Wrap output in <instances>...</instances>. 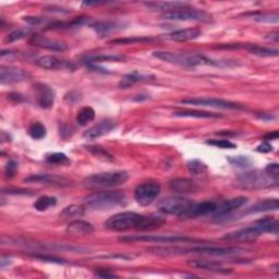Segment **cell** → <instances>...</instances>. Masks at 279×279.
<instances>
[{
  "label": "cell",
  "instance_id": "6da1fadb",
  "mask_svg": "<svg viewBox=\"0 0 279 279\" xmlns=\"http://www.w3.org/2000/svg\"><path fill=\"white\" fill-rule=\"evenodd\" d=\"M153 56L161 61L188 68H195L199 66H214L220 68L237 66V63L234 61L213 59V58H209L203 54H180V52L157 50L153 52Z\"/></svg>",
  "mask_w": 279,
  "mask_h": 279
},
{
  "label": "cell",
  "instance_id": "7a4b0ae2",
  "mask_svg": "<svg viewBox=\"0 0 279 279\" xmlns=\"http://www.w3.org/2000/svg\"><path fill=\"white\" fill-rule=\"evenodd\" d=\"M278 231V222L274 217H264L257 220L254 224L244 227V228L238 229L235 231L228 232L225 237L224 240L227 241H251L257 239L260 236L264 234H277Z\"/></svg>",
  "mask_w": 279,
  "mask_h": 279
},
{
  "label": "cell",
  "instance_id": "3957f363",
  "mask_svg": "<svg viewBox=\"0 0 279 279\" xmlns=\"http://www.w3.org/2000/svg\"><path fill=\"white\" fill-rule=\"evenodd\" d=\"M126 205V195L121 191H102L89 195L84 207L92 211H109Z\"/></svg>",
  "mask_w": 279,
  "mask_h": 279
},
{
  "label": "cell",
  "instance_id": "277c9868",
  "mask_svg": "<svg viewBox=\"0 0 279 279\" xmlns=\"http://www.w3.org/2000/svg\"><path fill=\"white\" fill-rule=\"evenodd\" d=\"M129 180V173L126 171H112L91 174L86 177L82 185L87 190H100L119 187Z\"/></svg>",
  "mask_w": 279,
  "mask_h": 279
},
{
  "label": "cell",
  "instance_id": "5b68a950",
  "mask_svg": "<svg viewBox=\"0 0 279 279\" xmlns=\"http://www.w3.org/2000/svg\"><path fill=\"white\" fill-rule=\"evenodd\" d=\"M144 215L135 212H122L114 215L105 223V227L112 231H127L130 229H141Z\"/></svg>",
  "mask_w": 279,
  "mask_h": 279
},
{
  "label": "cell",
  "instance_id": "8992f818",
  "mask_svg": "<svg viewBox=\"0 0 279 279\" xmlns=\"http://www.w3.org/2000/svg\"><path fill=\"white\" fill-rule=\"evenodd\" d=\"M278 181L273 180L265 171L261 170H250L241 173L237 178V185L241 189L246 190H260L264 188H270L273 184L277 185Z\"/></svg>",
  "mask_w": 279,
  "mask_h": 279
},
{
  "label": "cell",
  "instance_id": "52a82bcc",
  "mask_svg": "<svg viewBox=\"0 0 279 279\" xmlns=\"http://www.w3.org/2000/svg\"><path fill=\"white\" fill-rule=\"evenodd\" d=\"M121 242H148V243H166V244H179V243H196L204 242L196 240L187 236H172V235H137L126 236L119 238Z\"/></svg>",
  "mask_w": 279,
  "mask_h": 279
},
{
  "label": "cell",
  "instance_id": "ba28073f",
  "mask_svg": "<svg viewBox=\"0 0 279 279\" xmlns=\"http://www.w3.org/2000/svg\"><path fill=\"white\" fill-rule=\"evenodd\" d=\"M161 19L170 21H195V22H209L212 15L204 10L193 9L190 7L174 9L168 12L161 13Z\"/></svg>",
  "mask_w": 279,
  "mask_h": 279
},
{
  "label": "cell",
  "instance_id": "9c48e42d",
  "mask_svg": "<svg viewBox=\"0 0 279 279\" xmlns=\"http://www.w3.org/2000/svg\"><path fill=\"white\" fill-rule=\"evenodd\" d=\"M246 252V250L239 247H214V246H200L189 249L181 248L182 254H197L209 255V257H230Z\"/></svg>",
  "mask_w": 279,
  "mask_h": 279
},
{
  "label": "cell",
  "instance_id": "30bf717a",
  "mask_svg": "<svg viewBox=\"0 0 279 279\" xmlns=\"http://www.w3.org/2000/svg\"><path fill=\"white\" fill-rule=\"evenodd\" d=\"M192 204H193V201L185 199V197L169 196L160 200L158 204H157V207H158L159 212L161 213L176 215V216L181 218L182 215L188 211Z\"/></svg>",
  "mask_w": 279,
  "mask_h": 279
},
{
  "label": "cell",
  "instance_id": "8fae6325",
  "mask_svg": "<svg viewBox=\"0 0 279 279\" xmlns=\"http://www.w3.org/2000/svg\"><path fill=\"white\" fill-rule=\"evenodd\" d=\"M181 104L192 105V106H197V107H212V108L231 109V110L244 109V106L241 104L226 101V100H220V98H208V97L188 98V100L181 101Z\"/></svg>",
  "mask_w": 279,
  "mask_h": 279
},
{
  "label": "cell",
  "instance_id": "7c38bea8",
  "mask_svg": "<svg viewBox=\"0 0 279 279\" xmlns=\"http://www.w3.org/2000/svg\"><path fill=\"white\" fill-rule=\"evenodd\" d=\"M160 193V185L156 182H145L135 190V199L141 206H148Z\"/></svg>",
  "mask_w": 279,
  "mask_h": 279
},
{
  "label": "cell",
  "instance_id": "4fadbf2b",
  "mask_svg": "<svg viewBox=\"0 0 279 279\" xmlns=\"http://www.w3.org/2000/svg\"><path fill=\"white\" fill-rule=\"evenodd\" d=\"M248 197L247 196H237L234 197V199H229L226 200L222 203L217 204L216 209L213 213V216L216 220L222 219L226 216H229L231 213H234L237 209H239L240 207H242L246 203L248 202Z\"/></svg>",
  "mask_w": 279,
  "mask_h": 279
},
{
  "label": "cell",
  "instance_id": "5bb4252c",
  "mask_svg": "<svg viewBox=\"0 0 279 279\" xmlns=\"http://www.w3.org/2000/svg\"><path fill=\"white\" fill-rule=\"evenodd\" d=\"M118 124L117 121L114 119H105L98 122V124L94 125L89 130L84 132L83 138L86 141H94V140L102 138L104 136L108 135L112 131H114L117 128Z\"/></svg>",
  "mask_w": 279,
  "mask_h": 279
},
{
  "label": "cell",
  "instance_id": "9a60e30c",
  "mask_svg": "<svg viewBox=\"0 0 279 279\" xmlns=\"http://www.w3.org/2000/svg\"><path fill=\"white\" fill-rule=\"evenodd\" d=\"M35 96L38 106L43 109H49L55 104L56 93L52 87L45 83H36L34 85Z\"/></svg>",
  "mask_w": 279,
  "mask_h": 279
},
{
  "label": "cell",
  "instance_id": "2e32d148",
  "mask_svg": "<svg viewBox=\"0 0 279 279\" xmlns=\"http://www.w3.org/2000/svg\"><path fill=\"white\" fill-rule=\"evenodd\" d=\"M30 77L25 70L15 67H0V82L1 84H15L25 81Z\"/></svg>",
  "mask_w": 279,
  "mask_h": 279
},
{
  "label": "cell",
  "instance_id": "e0dca14e",
  "mask_svg": "<svg viewBox=\"0 0 279 279\" xmlns=\"http://www.w3.org/2000/svg\"><path fill=\"white\" fill-rule=\"evenodd\" d=\"M24 181L28 183L55 185V187H66V185L70 184V181L67 178L57 176V174H51V173L32 174V176L25 178Z\"/></svg>",
  "mask_w": 279,
  "mask_h": 279
},
{
  "label": "cell",
  "instance_id": "ac0fdd59",
  "mask_svg": "<svg viewBox=\"0 0 279 279\" xmlns=\"http://www.w3.org/2000/svg\"><path fill=\"white\" fill-rule=\"evenodd\" d=\"M217 207V203L212 201H204L201 203H194L190 206V208L185 212L181 218L182 219H191L196 217L206 216V215H213L215 209Z\"/></svg>",
  "mask_w": 279,
  "mask_h": 279
},
{
  "label": "cell",
  "instance_id": "d6986e66",
  "mask_svg": "<svg viewBox=\"0 0 279 279\" xmlns=\"http://www.w3.org/2000/svg\"><path fill=\"white\" fill-rule=\"evenodd\" d=\"M35 63L40 68L47 70H74L75 66L72 62L61 60L55 56H43L36 59Z\"/></svg>",
  "mask_w": 279,
  "mask_h": 279
},
{
  "label": "cell",
  "instance_id": "ffe728a7",
  "mask_svg": "<svg viewBox=\"0 0 279 279\" xmlns=\"http://www.w3.org/2000/svg\"><path fill=\"white\" fill-rule=\"evenodd\" d=\"M30 43L34 46H37V47L54 51H63L68 48V46L60 40L52 39L40 34H34L30 39Z\"/></svg>",
  "mask_w": 279,
  "mask_h": 279
},
{
  "label": "cell",
  "instance_id": "44dd1931",
  "mask_svg": "<svg viewBox=\"0 0 279 279\" xmlns=\"http://www.w3.org/2000/svg\"><path fill=\"white\" fill-rule=\"evenodd\" d=\"M169 187L171 191L176 192L179 194H189V193H196V191L199 190L197 184L193 180L188 178H177L173 179L169 183Z\"/></svg>",
  "mask_w": 279,
  "mask_h": 279
},
{
  "label": "cell",
  "instance_id": "7402d4cb",
  "mask_svg": "<svg viewBox=\"0 0 279 279\" xmlns=\"http://www.w3.org/2000/svg\"><path fill=\"white\" fill-rule=\"evenodd\" d=\"M93 232H94V227H93V225L82 219L72 220L67 227V234L74 237L90 236Z\"/></svg>",
  "mask_w": 279,
  "mask_h": 279
},
{
  "label": "cell",
  "instance_id": "603a6c76",
  "mask_svg": "<svg viewBox=\"0 0 279 279\" xmlns=\"http://www.w3.org/2000/svg\"><path fill=\"white\" fill-rule=\"evenodd\" d=\"M202 35V31L196 27L182 28V30L173 31L167 35V38L173 40V42H188V40H193Z\"/></svg>",
  "mask_w": 279,
  "mask_h": 279
},
{
  "label": "cell",
  "instance_id": "cb8c5ba5",
  "mask_svg": "<svg viewBox=\"0 0 279 279\" xmlns=\"http://www.w3.org/2000/svg\"><path fill=\"white\" fill-rule=\"evenodd\" d=\"M188 264L191 267H193V269H197V270H204V271L216 272V273H224V274L230 273V270L225 269L222 263H219V262H215V261L192 260V261H189Z\"/></svg>",
  "mask_w": 279,
  "mask_h": 279
},
{
  "label": "cell",
  "instance_id": "d4e9b609",
  "mask_svg": "<svg viewBox=\"0 0 279 279\" xmlns=\"http://www.w3.org/2000/svg\"><path fill=\"white\" fill-rule=\"evenodd\" d=\"M90 27H92L100 36H106L109 33L122 30L124 25L121 23L112 21H93Z\"/></svg>",
  "mask_w": 279,
  "mask_h": 279
},
{
  "label": "cell",
  "instance_id": "484cf974",
  "mask_svg": "<svg viewBox=\"0 0 279 279\" xmlns=\"http://www.w3.org/2000/svg\"><path fill=\"white\" fill-rule=\"evenodd\" d=\"M152 80H155L154 75L143 74L138 71H135V72L126 74L125 77L120 80L118 85L120 89H129V87L133 86L139 82H147V81H152Z\"/></svg>",
  "mask_w": 279,
  "mask_h": 279
},
{
  "label": "cell",
  "instance_id": "4316f807",
  "mask_svg": "<svg viewBox=\"0 0 279 279\" xmlns=\"http://www.w3.org/2000/svg\"><path fill=\"white\" fill-rule=\"evenodd\" d=\"M278 209V200L272 199V200H263L260 201L251 207L246 209L244 215H252V214H260L265 212H273Z\"/></svg>",
  "mask_w": 279,
  "mask_h": 279
},
{
  "label": "cell",
  "instance_id": "83f0119b",
  "mask_svg": "<svg viewBox=\"0 0 279 279\" xmlns=\"http://www.w3.org/2000/svg\"><path fill=\"white\" fill-rule=\"evenodd\" d=\"M146 7L152 11H161L162 13L168 12L174 9L190 7L188 2H180V1H158V2H145Z\"/></svg>",
  "mask_w": 279,
  "mask_h": 279
},
{
  "label": "cell",
  "instance_id": "f1b7e54d",
  "mask_svg": "<svg viewBox=\"0 0 279 279\" xmlns=\"http://www.w3.org/2000/svg\"><path fill=\"white\" fill-rule=\"evenodd\" d=\"M126 58L121 55H93L84 58L83 61L86 65H97L101 62H120Z\"/></svg>",
  "mask_w": 279,
  "mask_h": 279
},
{
  "label": "cell",
  "instance_id": "f546056e",
  "mask_svg": "<svg viewBox=\"0 0 279 279\" xmlns=\"http://www.w3.org/2000/svg\"><path fill=\"white\" fill-rule=\"evenodd\" d=\"M85 207L79 205H70L60 213V218L63 222H72L78 218H81L84 215Z\"/></svg>",
  "mask_w": 279,
  "mask_h": 279
},
{
  "label": "cell",
  "instance_id": "4dcf8cb0",
  "mask_svg": "<svg viewBox=\"0 0 279 279\" xmlns=\"http://www.w3.org/2000/svg\"><path fill=\"white\" fill-rule=\"evenodd\" d=\"M176 117L184 118H199V119H211V118H222L223 116L209 112H201V110H182V112L174 113Z\"/></svg>",
  "mask_w": 279,
  "mask_h": 279
},
{
  "label": "cell",
  "instance_id": "1f68e13d",
  "mask_svg": "<svg viewBox=\"0 0 279 279\" xmlns=\"http://www.w3.org/2000/svg\"><path fill=\"white\" fill-rule=\"evenodd\" d=\"M166 224V218L161 216H157V215H148V216H144L143 223L141 226V231L146 230H155L158 229L159 227Z\"/></svg>",
  "mask_w": 279,
  "mask_h": 279
},
{
  "label": "cell",
  "instance_id": "d6a6232c",
  "mask_svg": "<svg viewBox=\"0 0 279 279\" xmlns=\"http://www.w3.org/2000/svg\"><path fill=\"white\" fill-rule=\"evenodd\" d=\"M247 49L251 52L252 55L259 57H277L279 54L278 49L269 48V47H264V46H259L253 44L248 46Z\"/></svg>",
  "mask_w": 279,
  "mask_h": 279
},
{
  "label": "cell",
  "instance_id": "836d02e7",
  "mask_svg": "<svg viewBox=\"0 0 279 279\" xmlns=\"http://www.w3.org/2000/svg\"><path fill=\"white\" fill-rule=\"evenodd\" d=\"M94 118H95L94 109H93L92 107L86 106V107L81 108L78 112L77 122L79 124V126L84 127L87 124H90V122L94 120Z\"/></svg>",
  "mask_w": 279,
  "mask_h": 279
},
{
  "label": "cell",
  "instance_id": "e575fe53",
  "mask_svg": "<svg viewBox=\"0 0 279 279\" xmlns=\"http://www.w3.org/2000/svg\"><path fill=\"white\" fill-rule=\"evenodd\" d=\"M32 33V28L30 27H20L17 30H14L12 32H10L7 36L4 37V43H13L16 42V40H20L22 38H25L26 36H28Z\"/></svg>",
  "mask_w": 279,
  "mask_h": 279
},
{
  "label": "cell",
  "instance_id": "d590c367",
  "mask_svg": "<svg viewBox=\"0 0 279 279\" xmlns=\"http://www.w3.org/2000/svg\"><path fill=\"white\" fill-rule=\"evenodd\" d=\"M57 204V199L56 197L51 196H40L38 199L35 201L34 203V208L38 212H45L51 206H55Z\"/></svg>",
  "mask_w": 279,
  "mask_h": 279
},
{
  "label": "cell",
  "instance_id": "8d00e7d4",
  "mask_svg": "<svg viewBox=\"0 0 279 279\" xmlns=\"http://www.w3.org/2000/svg\"><path fill=\"white\" fill-rule=\"evenodd\" d=\"M28 136H30L34 140H42L47 135V131H46V127L40 124V122H34L30 126L27 130Z\"/></svg>",
  "mask_w": 279,
  "mask_h": 279
},
{
  "label": "cell",
  "instance_id": "74e56055",
  "mask_svg": "<svg viewBox=\"0 0 279 279\" xmlns=\"http://www.w3.org/2000/svg\"><path fill=\"white\" fill-rule=\"evenodd\" d=\"M156 38L153 37H125V38H116L112 40V44L117 45H131V44H142V43H149L154 42Z\"/></svg>",
  "mask_w": 279,
  "mask_h": 279
},
{
  "label": "cell",
  "instance_id": "f35d334b",
  "mask_svg": "<svg viewBox=\"0 0 279 279\" xmlns=\"http://www.w3.org/2000/svg\"><path fill=\"white\" fill-rule=\"evenodd\" d=\"M187 167L189 172L194 176H199V174H203L207 171V166L200 159H192L188 161Z\"/></svg>",
  "mask_w": 279,
  "mask_h": 279
},
{
  "label": "cell",
  "instance_id": "ab89813d",
  "mask_svg": "<svg viewBox=\"0 0 279 279\" xmlns=\"http://www.w3.org/2000/svg\"><path fill=\"white\" fill-rule=\"evenodd\" d=\"M46 161L52 165H61V166H66L70 164V159L68 158V156L63 153L49 154L47 155V157H46Z\"/></svg>",
  "mask_w": 279,
  "mask_h": 279
},
{
  "label": "cell",
  "instance_id": "60d3db41",
  "mask_svg": "<svg viewBox=\"0 0 279 279\" xmlns=\"http://www.w3.org/2000/svg\"><path fill=\"white\" fill-rule=\"evenodd\" d=\"M228 161L230 162L231 165L240 167V168H248L250 166L253 165L252 159L250 158L249 156H229L228 157Z\"/></svg>",
  "mask_w": 279,
  "mask_h": 279
},
{
  "label": "cell",
  "instance_id": "b9f144b4",
  "mask_svg": "<svg viewBox=\"0 0 279 279\" xmlns=\"http://www.w3.org/2000/svg\"><path fill=\"white\" fill-rule=\"evenodd\" d=\"M255 21L260 23H278L279 14L275 13H255L252 15Z\"/></svg>",
  "mask_w": 279,
  "mask_h": 279
},
{
  "label": "cell",
  "instance_id": "7bdbcfd3",
  "mask_svg": "<svg viewBox=\"0 0 279 279\" xmlns=\"http://www.w3.org/2000/svg\"><path fill=\"white\" fill-rule=\"evenodd\" d=\"M206 144L212 145V146L218 147V148H227V149H232L236 148L237 145L235 143H232L229 140H208L206 141Z\"/></svg>",
  "mask_w": 279,
  "mask_h": 279
},
{
  "label": "cell",
  "instance_id": "ee69618b",
  "mask_svg": "<svg viewBox=\"0 0 279 279\" xmlns=\"http://www.w3.org/2000/svg\"><path fill=\"white\" fill-rule=\"evenodd\" d=\"M33 258L40 260V261H44V262H48V263H56V264H65L66 263V261L63 259L52 257V255H49V254H43V253L42 254H34Z\"/></svg>",
  "mask_w": 279,
  "mask_h": 279
},
{
  "label": "cell",
  "instance_id": "f6af8a7d",
  "mask_svg": "<svg viewBox=\"0 0 279 279\" xmlns=\"http://www.w3.org/2000/svg\"><path fill=\"white\" fill-rule=\"evenodd\" d=\"M265 172L269 174V176L275 180V181H278V177H279V165L277 162H273V164H269L265 168Z\"/></svg>",
  "mask_w": 279,
  "mask_h": 279
},
{
  "label": "cell",
  "instance_id": "bcb514c9",
  "mask_svg": "<svg viewBox=\"0 0 279 279\" xmlns=\"http://www.w3.org/2000/svg\"><path fill=\"white\" fill-rule=\"evenodd\" d=\"M17 170V164L14 160H9L4 168V174L7 178H13Z\"/></svg>",
  "mask_w": 279,
  "mask_h": 279
},
{
  "label": "cell",
  "instance_id": "7dc6e473",
  "mask_svg": "<svg viewBox=\"0 0 279 279\" xmlns=\"http://www.w3.org/2000/svg\"><path fill=\"white\" fill-rule=\"evenodd\" d=\"M23 20H24L28 24L32 25V26H38V25H42L46 22L45 17H40V16H24L23 17Z\"/></svg>",
  "mask_w": 279,
  "mask_h": 279
},
{
  "label": "cell",
  "instance_id": "c3c4849f",
  "mask_svg": "<svg viewBox=\"0 0 279 279\" xmlns=\"http://www.w3.org/2000/svg\"><path fill=\"white\" fill-rule=\"evenodd\" d=\"M4 191H8V192H2V193H9V194H23V195H27V194H30V195H32L33 193L31 191H27V190H25V189H11V188H9V189H3Z\"/></svg>",
  "mask_w": 279,
  "mask_h": 279
},
{
  "label": "cell",
  "instance_id": "681fc988",
  "mask_svg": "<svg viewBox=\"0 0 279 279\" xmlns=\"http://www.w3.org/2000/svg\"><path fill=\"white\" fill-rule=\"evenodd\" d=\"M257 150L260 153H271L273 150V146H272L270 142L264 141L263 143L260 144L259 146L257 147Z\"/></svg>",
  "mask_w": 279,
  "mask_h": 279
},
{
  "label": "cell",
  "instance_id": "f907efd6",
  "mask_svg": "<svg viewBox=\"0 0 279 279\" xmlns=\"http://www.w3.org/2000/svg\"><path fill=\"white\" fill-rule=\"evenodd\" d=\"M87 149L90 150V152H92L93 154L94 155H96V156H107V157H109L110 159H112V156H110L106 150H104L103 148H101V147H91V146H89L87 147Z\"/></svg>",
  "mask_w": 279,
  "mask_h": 279
},
{
  "label": "cell",
  "instance_id": "816d5d0a",
  "mask_svg": "<svg viewBox=\"0 0 279 279\" xmlns=\"http://www.w3.org/2000/svg\"><path fill=\"white\" fill-rule=\"evenodd\" d=\"M9 98L14 103H23L26 101V98L22 94H20V93H11L9 95Z\"/></svg>",
  "mask_w": 279,
  "mask_h": 279
},
{
  "label": "cell",
  "instance_id": "f5cc1de1",
  "mask_svg": "<svg viewBox=\"0 0 279 279\" xmlns=\"http://www.w3.org/2000/svg\"><path fill=\"white\" fill-rule=\"evenodd\" d=\"M279 137L278 135V131H273L271 133H269V135H266L264 136V141L266 142H271V141H275V140H277Z\"/></svg>",
  "mask_w": 279,
  "mask_h": 279
},
{
  "label": "cell",
  "instance_id": "db71d44e",
  "mask_svg": "<svg viewBox=\"0 0 279 279\" xmlns=\"http://www.w3.org/2000/svg\"><path fill=\"white\" fill-rule=\"evenodd\" d=\"M97 275L102 277V278H114V277H117V275H115L114 273H108V272H105V271H100L97 272Z\"/></svg>",
  "mask_w": 279,
  "mask_h": 279
},
{
  "label": "cell",
  "instance_id": "11a10c76",
  "mask_svg": "<svg viewBox=\"0 0 279 279\" xmlns=\"http://www.w3.org/2000/svg\"><path fill=\"white\" fill-rule=\"evenodd\" d=\"M258 118L264 121H270V120H274L275 116L272 114H262V115H258Z\"/></svg>",
  "mask_w": 279,
  "mask_h": 279
},
{
  "label": "cell",
  "instance_id": "9f6ffc18",
  "mask_svg": "<svg viewBox=\"0 0 279 279\" xmlns=\"http://www.w3.org/2000/svg\"><path fill=\"white\" fill-rule=\"evenodd\" d=\"M11 262H12V260H11L10 258H7V257H2L1 260H0V266H1V269L3 270L5 266L7 265H10L11 264Z\"/></svg>",
  "mask_w": 279,
  "mask_h": 279
},
{
  "label": "cell",
  "instance_id": "6f0895ef",
  "mask_svg": "<svg viewBox=\"0 0 279 279\" xmlns=\"http://www.w3.org/2000/svg\"><path fill=\"white\" fill-rule=\"evenodd\" d=\"M278 37H279L278 32H272L270 34H267V36H266L267 39L273 40V42H275V43L278 42Z\"/></svg>",
  "mask_w": 279,
  "mask_h": 279
},
{
  "label": "cell",
  "instance_id": "680465c9",
  "mask_svg": "<svg viewBox=\"0 0 279 279\" xmlns=\"http://www.w3.org/2000/svg\"><path fill=\"white\" fill-rule=\"evenodd\" d=\"M148 96L147 95H138L137 97H135L133 98V101L135 102H142V101H146V100H148Z\"/></svg>",
  "mask_w": 279,
  "mask_h": 279
},
{
  "label": "cell",
  "instance_id": "91938a15",
  "mask_svg": "<svg viewBox=\"0 0 279 279\" xmlns=\"http://www.w3.org/2000/svg\"><path fill=\"white\" fill-rule=\"evenodd\" d=\"M217 135L219 136H226V137H228V136H237V132H232V131H227V132H217Z\"/></svg>",
  "mask_w": 279,
  "mask_h": 279
}]
</instances>
